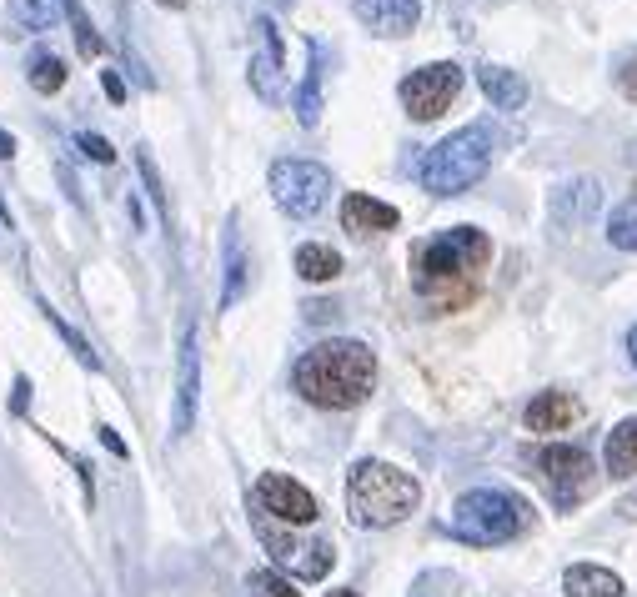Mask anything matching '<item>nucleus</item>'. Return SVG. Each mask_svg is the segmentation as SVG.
<instances>
[{
  "mask_svg": "<svg viewBox=\"0 0 637 597\" xmlns=\"http://www.w3.org/2000/svg\"><path fill=\"white\" fill-rule=\"evenodd\" d=\"M487 261H492L487 231L452 226V231H442V236H432V241L417 246V261H412L417 291L427 296L437 312H457V307H467L472 296H477V281H482Z\"/></svg>",
  "mask_w": 637,
  "mask_h": 597,
  "instance_id": "obj_1",
  "label": "nucleus"
},
{
  "mask_svg": "<svg viewBox=\"0 0 637 597\" xmlns=\"http://www.w3.org/2000/svg\"><path fill=\"white\" fill-rule=\"evenodd\" d=\"M377 387V357L367 342L352 337H332V342H316L301 362H296V392L311 407H327V412H352L372 397Z\"/></svg>",
  "mask_w": 637,
  "mask_h": 597,
  "instance_id": "obj_2",
  "label": "nucleus"
},
{
  "mask_svg": "<svg viewBox=\"0 0 637 597\" xmlns=\"http://www.w3.org/2000/svg\"><path fill=\"white\" fill-rule=\"evenodd\" d=\"M422 502V487L412 472L392 467V462H357L347 477V507L357 527H397L402 517H412Z\"/></svg>",
  "mask_w": 637,
  "mask_h": 597,
  "instance_id": "obj_3",
  "label": "nucleus"
},
{
  "mask_svg": "<svg viewBox=\"0 0 637 597\" xmlns=\"http://www.w3.org/2000/svg\"><path fill=\"white\" fill-rule=\"evenodd\" d=\"M487 166H492V131L487 126H462L422 156L417 181L432 196H462L487 176Z\"/></svg>",
  "mask_w": 637,
  "mask_h": 597,
  "instance_id": "obj_4",
  "label": "nucleus"
},
{
  "mask_svg": "<svg viewBox=\"0 0 637 597\" xmlns=\"http://www.w3.org/2000/svg\"><path fill=\"white\" fill-rule=\"evenodd\" d=\"M532 522V507L517 497V492H502V487H472L457 497L452 507V537L472 542V547H502L512 542L517 532H527Z\"/></svg>",
  "mask_w": 637,
  "mask_h": 597,
  "instance_id": "obj_5",
  "label": "nucleus"
},
{
  "mask_svg": "<svg viewBox=\"0 0 637 597\" xmlns=\"http://www.w3.org/2000/svg\"><path fill=\"white\" fill-rule=\"evenodd\" d=\"M271 201L286 216L306 221L332 201V171L316 166V161H301V156H286V161L271 166Z\"/></svg>",
  "mask_w": 637,
  "mask_h": 597,
  "instance_id": "obj_6",
  "label": "nucleus"
},
{
  "mask_svg": "<svg viewBox=\"0 0 637 597\" xmlns=\"http://www.w3.org/2000/svg\"><path fill=\"white\" fill-rule=\"evenodd\" d=\"M537 472H542V482H547V492H552V502L562 512L592 497V457L582 447H567V442L542 447L537 452Z\"/></svg>",
  "mask_w": 637,
  "mask_h": 597,
  "instance_id": "obj_7",
  "label": "nucleus"
},
{
  "mask_svg": "<svg viewBox=\"0 0 637 597\" xmlns=\"http://www.w3.org/2000/svg\"><path fill=\"white\" fill-rule=\"evenodd\" d=\"M457 91H462V66L432 61V66H422V71H412V76L402 81V106H407V116H417V121H437V116L457 101Z\"/></svg>",
  "mask_w": 637,
  "mask_h": 597,
  "instance_id": "obj_8",
  "label": "nucleus"
},
{
  "mask_svg": "<svg viewBox=\"0 0 637 597\" xmlns=\"http://www.w3.org/2000/svg\"><path fill=\"white\" fill-rule=\"evenodd\" d=\"M251 517H256V537L266 542V552H271L281 567H291L296 577L316 582V577H327V567L337 562V547H332V542H306V547H301L291 532H276L261 512H251Z\"/></svg>",
  "mask_w": 637,
  "mask_h": 597,
  "instance_id": "obj_9",
  "label": "nucleus"
},
{
  "mask_svg": "<svg viewBox=\"0 0 637 597\" xmlns=\"http://www.w3.org/2000/svg\"><path fill=\"white\" fill-rule=\"evenodd\" d=\"M256 512L261 517H276L286 527H306L316 517V497L296 477H286V472H261L256 477Z\"/></svg>",
  "mask_w": 637,
  "mask_h": 597,
  "instance_id": "obj_10",
  "label": "nucleus"
},
{
  "mask_svg": "<svg viewBox=\"0 0 637 597\" xmlns=\"http://www.w3.org/2000/svg\"><path fill=\"white\" fill-rule=\"evenodd\" d=\"M196 402H201V332H196V322H186L181 327V357H176V412H171L176 437L191 432Z\"/></svg>",
  "mask_w": 637,
  "mask_h": 597,
  "instance_id": "obj_11",
  "label": "nucleus"
},
{
  "mask_svg": "<svg viewBox=\"0 0 637 597\" xmlns=\"http://www.w3.org/2000/svg\"><path fill=\"white\" fill-rule=\"evenodd\" d=\"M251 91L261 101H281L286 96V61H281V31L271 16L256 21V56H251Z\"/></svg>",
  "mask_w": 637,
  "mask_h": 597,
  "instance_id": "obj_12",
  "label": "nucleus"
},
{
  "mask_svg": "<svg viewBox=\"0 0 637 597\" xmlns=\"http://www.w3.org/2000/svg\"><path fill=\"white\" fill-rule=\"evenodd\" d=\"M352 16L372 31V36H412L422 21V0H352Z\"/></svg>",
  "mask_w": 637,
  "mask_h": 597,
  "instance_id": "obj_13",
  "label": "nucleus"
},
{
  "mask_svg": "<svg viewBox=\"0 0 637 597\" xmlns=\"http://www.w3.org/2000/svg\"><path fill=\"white\" fill-rule=\"evenodd\" d=\"M597 206H602V186L592 176H572L552 191V221L557 226H582L597 216Z\"/></svg>",
  "mask_w": 637,
  "mask_h": 597,
  "instance_id": "obj_14",
  "label": "nucleus"
},
{
  "mask_svg": "<svg viewBox=\"0 0 637 597\" xmlns=\"http://www.w3.org/2000/svg\"><path fill=\"white\" fill-rule=\"evenodd\" d=\"M402 216H397V206H387V201H377V196H367V191H352L347 201H342V226L352 231V236H382V231H392Z\"/></svg>",
  "mask_w": 637,
  "mask_h": 597,
  "instance_id": "obj_15",
  "label": "nucleus"
},
{
  "mask_svg": "<svg viewBox=\"0 0 637 597\" xmlns=\"http://www.w3.org/2000/svg\"><path fill=\"white\" fill-rule=\"evenodd\" d=\"M582 417V407H577V397H567V392H537L532 402H527V432H542V437H552V432H567L572 422Z\"/></svg>",
  "mask_w": 637,
  "mask_h": 597,
  "instance_id": "obj_16",
  "label": "nucleus"
},
{
  "mask_svg": "<svg viewBox=\"0 0 637 597\" xmlns=\"http://www.w3.org/2000/svg\"><path fill=\"white\" fill-rule=\"evenodd\" d=\"M562 592L567 597H622V577L597 562H572L562 572Z\"/></svg>",
  "mask_w": 637,
  "mask_h": 597,
  "instance_id": "obj_17",
  "label": "nucleus"
},
{
  "mask_svg": "<svg viewBox=\"0 0 637 597\" xmlns=\"http://www.w3.org/2000/svg\"><path fill=\"white\" fill-rule=\"evenodd\" d=\"M322 76H327V46L311 41V71H306L301 91L291 96V111H296L301 126H316V121H322Z\"/></svg>",
  "mask_w": 637,
  "mask_h": 597,
  "instance_id": "obj_18",
  "label": "nucleus"
},
{
  "mask_svg": "<svg viewBox=\"0 0 637 597\" xmlns=\"http://www.w3.org/2000/svg\"><path fill=\"white\" fill-rule=\"evenodd\" d=\"M477 86L487 91V101L497 111H522L527 106V81L517 71H507V66H482L477 71Z\"/></svg>",
  "mask_w": 637,
  "mask_h": 597,
  "instance_id": "obj_19",
  "label": "nucleus"
},
{
  "mask_svg": "<svg viewBox=\"0 0 637 597\" xmlns=\"http://www.w3.org/2000/svg\"><path fill=\"white\" fill-rule=\"evenodd\" d=\"M607 477H617V482H627V477H637V417H627V422H617L612 432H607Z\"/></svg>",
  "mask_w": 637,
  "mask_h": 597,
  "instance_id": "obj_20",
  "label": "nucleus"
},
{
  "mask_svg": "<svg viewBox=\"0 0 637 597\" xmlns=\"http://www.w3.org/2000/svg\"><path fill=\"white\" fill-rule=\"evenodd\" d=\"M296 271H301V281H337L342 276V256L332 246H322V241H306L296 251Z\"/></svg>",
  "mask_w": 637,
  "mask_h": 597,
  "instance_id": "obj_21",
  "label": "nucleus"
},
{
  "mask_svg": "<svg viewBox=\"0 0 637 597\" xmlns=\"http://www.w3.org/2000/svg\"><path fill=\"white\" fill-rule=\"evenodd\" d=\"M11 26H21V31H51L56 26V6L51 0H11Z\"/></svg>",
  "mask_w": 637,
  "mask_h": 597,
  "instance_id": "obj_22",
  "label": "nucleus"
},
{
  "mask_svg": "<svg viewBox=\"0 0 637 597\" xmlns=\"http://www.w3.org/2000/svg\"><path fill=\"white\" fill-rule=\"evenodd\" d=\"M26 81H31V91H41V96H56V91L66 86V61L41 51V56L31 61V76H26Z\"/></svg>",
  "mask_w": 637,
  "mask_h": 597,
  "instance_id": "obj_23",
  "label": "nucleus"
},
{
  "mask_svg": "<svg viewBox=\"0 0 637 597\" xmlns=\"http://www.w3.org/2000/svg\"><path fill=\"white\" fill-rule=\"evenodd\" d=\"M607 241L617 251H637V201H622L612 216H607Z\"/></svg>",
  "mask_w": 637,
  "mask_h": 597,
  "instance_id": "obj_24",
  "label": "nucleus"
},
{
  "mask_svg": "<svg viewBox=\"0 0 637 597\" xmlns=\"http://www.w3.org/2000/svg\"><path fill=\"white\" fill-rule=\"evenodd\" d=\"M226 291H221V307H231V302H241V291H246V256H241V236L231 231L226 236Z\"/></svg>",
  "mask_w": 637,
  "mask_h": 597,
  "instance_id": "obj_25",
  "label": "nucleus"
},
{
  "mask_svg": "<svg viewBox=\"0 0 637 597\" xmlns=\"http://www.w3.org/2000/svg\"><path fill=\"white\" fill-rule=\"evenodd\" d=\"M61 6H66V16H71V26H76V51L91 61V56H101L106 51V41L96 36V26L86 21V11H81V0H61Z\"/></svg>",
  "mask_w": 637,
  "mask_h": 597,
  "instance_id": "obj_26",
  "label": "nucleus"
},
{
  "mask_svg": "<svg viewBox=\"0 0 637 597\" xmlns=\"http://www.w3.org/2000/svg\"><path fill=\"white\" fill-rule=\"evenodd\" d=\"M136 166H141V181H146V191H151V201H156V211L171 221V201H166V191H161V176H156V161L146 156V151H136Z\"/></svg>",
  "mask_w": 637,
  "mask_h": 597,
  "instance_id": "obj_27",
  "label": "nucleus"
},
{
  "mask_svg": "<svg viewBox=\"0 0 637 597\" xmlns=\"http://www.w3.org/2000/svg\"><path fill=\"white\" fill-rule=\"evenodd\" d=\"M76 146H81L91 161H101V166H111V161H116L111 141H106V136H96V131H81V136H76Z\"/></svg>",
  "mask_w": 637,
  "mask_h": 597,
  "instance_id": "obj_28",
  "label": "nucleus"
},
{
  "mask_svg": "<svg viewBox=\"0 0 637 597\" xmlns=\"http://www.w3.org/2000/svg\"><path fill=\"white\" fill-rule=\"evenodd\" d=\"M251 587H256L261 597H301V592H296L286 577H276V572H256V577H251Z\"/></svg>",
  "mask_w": 637,
  "mask_h": 597,
  "instance_id": "obj_29",
  "label": "nucleus"
},
{
  "mask_svg": "<svg viewBox=\"0 0 637 597\" xmlns=\"http://www.w3.org/2000/svg\"><path fill=\"white\" fill-rule=\"evenodd\" d=\"M101 86H106V96H111V101H126V81H121L116 71H106V76H101Z\"/></svg>",
  "mask_w": 637,
  "mask_h": 597,
  "instance_id": "obj_30",
  "label": "nucleus"
},
{
  "mask_svg": "<svg viewBox=\"0 0 637 597\" xmlns=\"http://www.w3.org/2000/svg\"><path fill=\"white\" fill-rule=\"evenodd\" d=\"M11 156H16V136L0 131V161H11Z\"/></svg>",
  "mask_w": 637,
  "mask_h": 597,
  "instance_id": "obj_31",
  "label": "nucleus"
},
{
  "mask_svg": "<svg viewBox=\"0 0 637 597\" xmlns=\"http://www.w3.org/2000/svg\"><path fill=\"white\" fill-rule=\"evenodd\" d=\"M622 91H627V96H632V101H637V61H632V66H627V76H622Z\"/></svg>",
  "mask_w": 637,
  "mask_h": 597,
  "instance_id": "obj_32",
  "label": "nucleus"
},
{
  "mask_svg": "<svg viewBox=\"0 0 637 597\" xmlns=\"http://www.w3.org/2000/svg\"><path fill=\"white\" fill-rule=\"evenodd\" d=\"M101 442H106V447H111V452H126V447H121V437H116V432H111V427H101Z\"/></svg>",
  "mask_w": 637,
  "mask_h": 597,
  "instance_id": "obj_33",
  "label": "nucleus"
},
{
  "mask_svg": "<svg viewBox=\"0 0 637 597\" xmlns=\"http://www.w3.org/2000/svg\"><path fill=\"white\" fill-rule=\"evenodd\" d=\"M627 362H632V367H637V327H632V332H627Z\"/></svg>",
  "mask_w": 637,
  "mask_h": 597,
  "instance_id": "obj_34",
  "label": "nucleus"
},
{
  "mask_svg": "<svg viewBox=\"0 0 637 597\" xmlns=\"http://www.w3.org/2000/svg\"><path fill=\"white\" fill-rule=\"evenodd\" d=\"M617 512H622V517H637V497H627V502H622Z\"/></svg>",
  "mask_w": 637,
  "mask_h": 597,
  "instance_id": "obj_35",
  "label": "nucleus"
},
{
  "mask_svg": "<svg viewBox=\"0 0 637 597\" xmlns=\"http://www.w3.org/2000/svg\"><path fill=\"white\" fill-rule=\"evenodd\" d=\"M156 6H171V11H186V0H156Z\"/></svg>",
  "mask_w": 637,
  "mask_h": 597,
  "instance_id": "obj_36",
  "label": "nucleus"
},
{
  "mask_svg": "<svg viewBox=\"0 0 637 597\" xmlns=\"http://www.w3.org/2000/svg\"><path fill=\"white\" fill-rule=\"evenodd\" d=\"M327 597H357V592H352V587H342V592H327Z\"/></svg>",
  "mask_w": 637,
  "mask_h": 597,
  "instance_id": "obj_37",
  "label": "nucleus"
}]
</instances>
